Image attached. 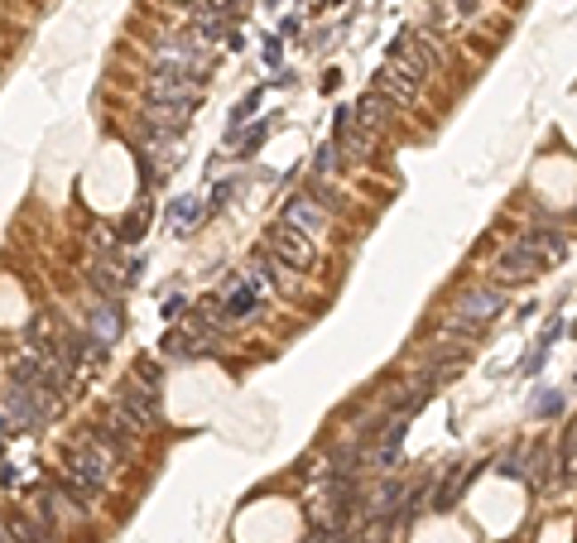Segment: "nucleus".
I'll list each match as a JSON object with an SVG mask.
<instances>
[{
  "label": "nucleus",
  "instance_id": "obj_1",
  "mask_svg": "<svg viewBox=\"0 0 577 543\" xmlns=\"http://www.w3.org/2000/svg\"><path fill=\"white\" fill-rule=\"evenodd\" d=\"M433 44L423 34H409V39L395 44V53L385 58V68L375 73V92H385L395 106H409L423 92V82L433 77Z\"/></svg>",
  "mask_w": 577,
  "mask_h": 543
},
{
  "label": "nucleus",
  "instance_id": "obj_2",
  "mask_svg": "<svg viewBox=\"0 0 577 543\" xmlns=\"http://www.w3.org/2000/svg\"><path fill=\"white\" fill-rule=\"evenodd\" d=\"M111 471H116V452L101 443V433H82V438L68 447L63 457V486L77 495V500H97V495L111 486Z\"/></svg>",
  "mask_w": 577,
  "mask_h": 543
},
{
  "label": "nucleus",
  "instance_id": "obj_3",
  "mask_svg": "<svg viewBox=\"0 0 577 543\" xmlns=\"http://www.w3.org/2000/svg\"><path fill=\"white\" fill-rule=\"evenodd\" d=\"M111 414L121 423H131V428H149V423L159 419V371L149 365L145 375H131V380L121 385V395H116Z\"/></svg>",
  "mask_w": 577,
  "mask_h": 543
},
{
  "label": "nucleus",
  "instance_id": "obj_4",
  "mask_svg": "<svg viewBox=\"0 0 577 543\" xmlns=\"http://www.w3.org/2000/svg\"><path fill=\"white\" fill-rule=\"evenodd\" d=\"M505 299L496 289H467L453 299V313H447V332H462V337H477L481 327H491L501 317Z\"/></svg>",
  "mask_w": 577,
  "mask_h": 543
},
{
  "label": "nucleus",
  "instance_id": "obj_5",
  "mask_svg": "<svg viewBox=\"0 0 577 543\" xmlns=\"http://www.w3.org/2000/svg\"><path fill=\"white\" fill-rule=\"evenodd\" d=\"M414 414H419V409L395 404L390 419H385V428L371 433V467H375V471H390V467H395L399 447H405V433H409V419H414Z\"/></svg>",
  "mask_w": 577,
  "mask_h": 543
},
{
  "label": "nucleus",
  "instance_id": "obj_6",
  "mask_svg": "<svg viewBox=\"0 0 577 543\" xmlns=\"http://www.w3.org/2000/svg\"><path fill=\"white\" fill-rule=\"evenodd\" d=\"M269 251H275L279 260H284L289 269H299V275H309V269L317 265V245L309 231L289 227V221H279L275 231H269Z\"/></svg>",
  "mask_w": 577,
  "mask_h": 543
},
{
  "label": "nucleus",
  "instance_id": "obj_7",
  "mask_svg": "<svg viewBox=\"0 0 577 543\" xmlns=\"http://www.w3.org/2000/svg\"><path fill=\"white\" fill-rule=\"evenodd\" d=\"M544 265H549V255L539 251V241H534V236H529V231H525L515 245H505V251H501V260H496V269H501L505 279H534Z\"/></svg>",
  "mask_w": 577,
  "mask_h": 543
},
{
  "label": "nucleus",
  "instance_id": "obj_8",
  "mask_svg": "<svg viewBox=\"0 0 577 543\" xmlns=\"http://www.w3.org/2000/svg\"><path fill=\"white\" fill-rule=\"evenodd\" d=\"M121 308H116V299H97L87 308V332H92V341L97 347H116L121 341Z\"/></svg>",
  "mask_w": 577,
  "mask_h": 543
},
{
  "label": "nucleus",
  "instance_id": "obj_9",
  "mask_svg": "<svg viewBox=\"0 0 577 543\" xmlns=\"http://www.w3.org/2000/svg\"><path fill=\"white\" fill-rule=\"evenodd\" d=\"M5 543H58V524L53 519H44V515H10L5 519Z\"/></svg>",
  "mask_w": 577,
  "mask_h": 543
},
{
  "label": "nucleus",
  "instance_id": "obj_10",
  "mask_svg": "<svg viewBox=\"0 0 577 543\" xmlns=\"http://www.w3.org/2000/svg\"><path fill=\"white\" fill-rule=\"evenodd\" d=\"M255 308H260V289H255L245 275H241V284H231V293L217 303L221 323H241V317H251Z\"/></svg>",
  "mask_w": 577,
  "mask_h": 543
},
{
  "label": "nucleus",
  "instance_id": "obj_11",
  "mask_svg": "<svg viewBox=\"0 0 577 543\" xmlns=\"http://www.w3.org/2000/svg\"><path fill=\"white\" fill-rule=\"evenodd\" d=\"M284 221L289 227H299V231H309V236H317V231H327V212L313 203L309 193H299V197H289L284 203Z\"/></svg>",
  "mask_w": 577,
  "mask_h": 543
},
{
  "label": "nucleus",
  "instance_id": "obj_12",
  "mask_svg": "<svg viewBox=\"0 0 577 543\" xmlns=\"http://www.w3.org/2000/svg\"><path fill=\"white\" fill-rule=\"evenodd\" d=\"M351 111H357V121L366 125V130H375V135H381V130L390 125V116H395V101L385 97V92H366V97L351 106Z\"/></svg>",
  "mask_w": 577,
  "mask_h": 543
},
{
  "label": "nucleus",
  "instance_id": "obj_13",
  "mask_svg": "<svg viewBox=\"0 0 577 543\" xmlns=\"http://www.w3.org/2000/svg\"><path fill=\"white\" fill-rule=\"evenodd\" d=\"M203 221V197H179V203L169 207V231L173 236H188Z\"/></svg>",
  "mask_w": 577,
  "mask_h": 543
},
{
  "label": "nucleus",
  "instance_id": "obj_14",
  "mask_svg": "<svg viewBox=\"0 0 577 543\" xmlns=\"http://www.w3.org/2000/svg\"><path fill=\"white\" fill-rule=\"evenodd\" d=\"M462 486H467V467H453V476H447L443 486L433 491V505H438V510H447V505H457V495H462Z\"/></svg>",
  "mask_w": 577,
  "mask_h": 543
},
{
  "label": "nucleus",
  "instance_id": "obj_15",
  "mask_svg": "<svg viewBox=\"0 0 577 543\" xmlns=\"http://www.w3.org/2000/svg\"><path fill=\"white\" fill-rule=\"evenodd\" d=\"M145 221H149V203H145V197H140V207L131 212V217H125L121 236H125V241H140V236H145Z\"/></svg>",
  "mask_w": 577,
  "mask_h": 543
},
{
  "label": "nucleus",
  "instance_id": "obj_16",
  "mask_svg": "<svg viewBox=\"0 0 577 543\" xmlns=\"http://www.w3.org/2000/svg\"><path fill=\"white\" fill-rule=\"evenodd\" d=\"M337 164H341V145L333 140V145H323V149H317V159H313V173H337Z\"/></svg>",
  "mask_w": 577,
  "mask_h": 543
},
{
  "label": "nucleus",
  "instance_id": "obj_17",
  "mask_svg": "<svg viewBox=\"0 0 577 543\" xmlns=\"http://www.w3.org/2000/svg\"><path fill=\"white\" fill-rule=\"evenodd\" d=\"M553 409H563V395H544V399H539V414H553Z\"/></svg>",
  "mask_w": 577,
  "mask_h": 543
}]
</instances>
